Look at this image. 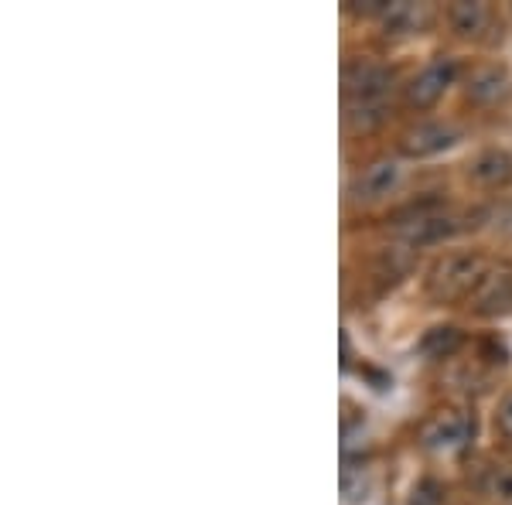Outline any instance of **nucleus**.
I'll use <instances>...</instances> for the list:
<instances>
[{"label": "nucleus", "mask_w": 512, "mask_h": 505, "mask_svg": "<svg viewBox=\"0 0 512 505\" xmlns=\"http://www.w3.org/2000/svg\"><path fill=\"white\" fill-rule=\"evenodd\" d=\"M472 437H475V413H468L461 407L437 410L434 417H427L424 427H420V444L437 454L461 451V447H468Z\"/></svg>", "instance_id": "4"}, {"label": "nucleus", "mask_w": 512, "mask_h": 505, "mask_svg": "<svg viewBox=\"0 0 512 505\" xmlns=\"http://www.w3.org/2000/svg\"><path fill=\"white\" fill-rule=\"evenodd\" d=\"M482 492L492 502L512 505V465H492L482 478Z\"/></svg>", "instance_id": "13"}, {"label": "nucleus", "mask_w": 512, "mask_h": 505, "mask_svg": "<svg viewBox=\"0 0 512 505\" xmlns=\"http://www.w3.org/2000/svg\"><path fill=\"white\" fill-rule=\"evenodd\" d=\"M468 304L485 314V318H495V314H509L512 311V267H492L485 273V280L475 287V294L468 297Z\"/></svg>", "instance_id": "7"}, {"label": "nucleus", "mask_w": 512, "mask_h": 505, "mask_svg": "<svg viewBox=\"0 0 512 505\" xmlns=\"http://www.w3.org/2000/svg\"><path fill=\"white\" fill-rule=\"evenodd\" d=\"M465 93L478 106H495L512 93V76L502 65H482V69H475L468 76Z\"/></svg>", "instance_id": "10"}, {"label": "nucleus", "mask_w": 512, "mask_h": 505, "mask_svg": "<svg viewBox=\"0 0 512 505\" xmlns=\"http://www.w3.org/2000/svg\"><path fill=\"white\" fill-rule=\"evenodd\" d=\"M489 270H492V263L485 260L482 253L441 256V260L431 267V273H427V297H431L434 304L468 301Z\"/></svg>", "instance_id": "3"}, {"label": "nucleus", "mask_w": 512, "mask_h": 505, "mask_svg": "<svg viewBox=\"0 0 512 505\" xmlns=\"http://www.w3.org/2000/svg\"><path fill=\"white\" fill-rule=\"evenodd\" d=\"M495 427H499V434L506 437V441H512V393L499 403V413H495Z\"/></svg>", "instance_id": "17"}, {"label": "nucleus", "mask_w": 512, "mask_h": 505, "mask_svg": "<svg viewBox=\"0 0 512 505\" xmlns=\"http://www.w3.org/2000/svg\"><path fill=\"white\" fill-rule=\"evenodd\" d=\"M454 79H458V62L441 55V59L427 62L424 69L407 82V93L403 96H407V103L414 106V110H431L437 99L454 86Z\"/></svg>", "instance_id": "5"}, {"label": "nucleus", "mask_w": 512, "mask_h": 505, "mask_svg": "<svg viewBox=\"0 0 512 505\" xmlns=\"http://www.w3.org/2000/svg\"><path fill=\"white\" fill-rule=\"evenodd\" d=\"M393 69L369 59H352L342 69V93H345V110H349V123L369 130L373 123L383 120V103L393 89Z\"/></svg>", "instance_id": "1"}, {"label": "nucleus", "mask_w": 512, "mask_h": 505, "mask_svg": "<svg viewBox=\"0 0 512 505\" xmlns=\"http://www.w3.org/2000/svg\"><path fill=\"white\" fill-rule=\"evenodd\" d=\"M407 505H444V485L437 478H420L410 492Z\"/></svg>", "instance_id": "16"}, {"label": "nucleus", "mask_w": 512, "mask_h": 505, "mask_svg": "<svg viewBox=\"0 0 512 505\" xmlns=\"http://www.w3.org/2000/svg\"><path fill=\"white\" fill-rule=\"evenodd\" d=\"M458 140H461V127L444 123V120H424L400 137V151L407 157H414V161H424V157L444 154L448 147L458 144Z\"/></svg>", "instance_id": "6"}, {"label": "nucleus", "mask_w": 512, "mask_h": 505, "mask_svg": "<svg viewBox=\"0 0 512 505\" xmlns=\"http://www.w3.org/2000/svg\"><path fill=\"white\" fill-rule=\"evenodd\" d=\"M396 181H400V164L390 161V157H383V161H373L359 175V181H355V195L359 198H383V195L393 192Z\"/></svg>", "instance_id": "11"}, {"label": "nucleus", "mask_w": 512, "mask_h": 505, "mask_svg": "<svg viewBox=\"0 0 512 505\" xmlns=\"http://www.w3.org/2000/svg\"><path fill=\"white\" fill-rule=\"evenodd\" d=\"M448 24L458 38L482 41V38H489L495 14H492L489 4H478V0H458V4L448 7Z\"/></svg>", "instance_id": "9"}, {"label": "nucleus", "mask_w": 512, "mask_h": 505, "mask_svg": "<svg viewBox=\"0 0 512 505\" xmlns=\"http://www.w3.org/2000/svg\"><path fill=\"white\" fill-rule=\"evenodd\" d=\"M478 226L492 229L502 239H512V198H502V202H492L489 209H482V222Z\"/></svg>", "instance_id": "15"}, {"label": "nucleus", "mask_w": 512, "mask_h": 505, "mask_svg": "<svg viewBox=\"0 0 512 505\" xmlns=\"http://www.w3.org/2000/svg\"><path fill=\"white\" fill-rule=\"evenodd\" d=\"M458 345H461L458 328H431L420 338V352L431 355V359H444V355H451Z\"/></svg>", "instance_id": "14"}, {"label": "nucleus", "mask_w": 512, "mask_h": 505, "mask_svg": "<svg viewBox=\"0 0 512 505\" xmlns=\"http://www.w3.org/2000/svg\"><path fill=\"white\" fill-rule=\"evenodd\" d=\"M379 21H383L386 35H420L434 24V11L431 4H414V0H386Z\"/></svg>", "instance_id": "8"}, {"label": "nucleus", "mask_w": 512, "mask_h": 505, "mask_svg": "<svg viewBox=\"0 0 512 505\" xmlns=\"http://www.w3.org/2000/svg\"><path fill=\"white\" fill-rule=\"evenodd\" d=\"M461 229H468V222L444 209V202L437 195L410 202L407 209H400V215H396V239L407 243L410 250L444 243V239L458 236Z\"/></svg>", "instance_id": "2"}, {"label": "nucleus", "mask_w": 512, "mask_h": 505, "mask_svg": "<svg viewBox=\"0 0 512 505\" xmlns=\"http://www.w3.org/2000/svg\"><path fill=\"white\" fill-rule=\"evenodd\" d=\"M472 178L482 188H502V185H509V181H512V154L509 151H499V147H492V151H482L472 161Z\"/></svg>", "instance_id": "12"}]
</instances>
